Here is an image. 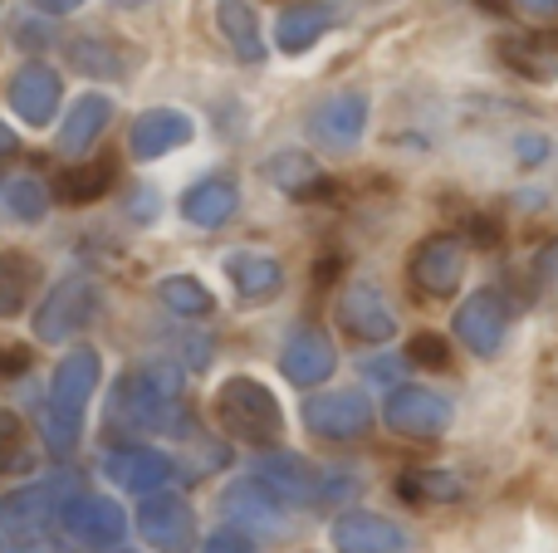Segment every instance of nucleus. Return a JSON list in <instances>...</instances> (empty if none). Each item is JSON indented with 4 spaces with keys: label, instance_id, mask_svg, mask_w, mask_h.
Masks as SVG:
<instances>
[{
    "label": "nucleus",
    "instance_id": "f257e3e1",
    "mask_svg": "<svg viewBox=\"0 0 558 553\" xmlns=\"http://www.w3.org/2000/svg\"><path fill=\"white\" fill-rule=\"evenodd\" d=\"M104 378V358L94 348H74L69 358H59L54 378H49V407H45V446L54 456H69L84 437V411Z\"/></svg>",
    "mask_w": 558,
    "mask_h": 553
},
{
    "label": "nucleus",
    "instance_id": "f03ea898",
    "mask_svg": "<svg viewBox=\"0 0 558 553\" xmlns=\"http://www.w3.org/2000/svg\"><path fill=\"white\" fill-rule=\"evenodd\" d=\"M177 407H182V368L177 362H143V368H133L118 382L113 421L153 431V427H167L177 417Z\"/></svg>",
    "mask_w": 558,
    "mask_h": 553
},
{
    "label": "nucleus",
    "instance_id": "7ed1b4c3",
    "mask_svg": "<svg viewBox=\"0 0 558 553\" xmlns=\"http://www.w3.org/2000/svg\"><path fill=\"white\" fill-rule=\"evenodd\" d=\"M216 421L226 437L245 441V446H275L284 437V411H279L275 392L255 378H226L216 388Z\"/></svg>",
    "mask_w": 558,
    "mask_h": 553
},
{
    "label": "nucleus",
    "instance_id": "20e7f679",
    "mask_svg": "<svg viewBox=\"0 0 558 553\" xmlns=\"http://www.w3.org/2000/svg\"><path fill=\"white\" fill-rule=\"evenodd\" d=\"M94 314H98L94 280H84V274H69V280H59L54 290L39 299V309H35V339L39 343H64V339H74V333L84 329Z\"/></svg>",
    "mask_w": 558,
    "mask_h": 553
},
{
    "label": "nucleus",
    "instance_id": "39448f33",
    "mask_svg": "<svg viewBox=\"0 0 558 553\" xmlns=\"http://www.w3.org/2000/svg\"><path fill=\"white\" fill-rule=\"evenodd\" d=\"M451 397L432 388H392L383 402V421L407 441H436L451 431Z\"/></svg>",
    "mask_w": 558,
    "mask_h": 553
},
{
    "label": "nucleus",
    "instance_id": "423d86ee",
    "mask_svg": "<svg viewBox=\"0 0 558 553\" xmlns=\"http://www.w3.org/2000/svg\"><path fill=\"white\" fill-rule=\"evenodd\" d=\"M251 480L275 500L279 509L318 505V500H324V476L314 470V460L294 456V451H270V456H260Z\"/></svg>",
    "mask_w": 558,
    "mask_h": 553
},
{
    "label": "nucleus",
    "instance_id": "0eeeda50",
    "mask_svg": "<svg viewBox=\"0 0 558 553\" xmlns=\"http://www.w3.org/2000/svg\"><path fill=\"white\" fill-rule=\"evenodd\" d=\"M407 274H412V284L422 294H432V299H451L456 290H461L465 280V245L461 235H426L422 245L412 250V260H407Z\"/></svg>",
    "mask_w": 558,
    "mask_h": 553
},
{
    "label": "nucleus",
    "instance_id": "6e6552de",
    "mask_svg": "<svg viewBox=\"0 0 558 553\" xmlns=\"http://www.w3.org/2000/svg\"><path fill=\"white\" fill-rule=\"evenodd\" d=\"M456 339L475 353V358H495L510 339V304L500 290H475L456 309Z\"/></svg>",
    "mask_w": 558,
    "mask_h": 553
},
{
    "label": "nucleus",
    "instance_id": "1a4fd4ad",
    "mask_svg": "<svg viewBox=\"0 0 558 553\" xmlns=\"http://www.w3.org/2000/svg\"><path fill=\"white\" fill-rule=\"evenodd\" d=\"M69 495H74V480L69 476L10 490V495L0 500V529H5V534H39L49 519H59V509H64Z\"/></svg>",
    "mask_w": 558,
    "mask_h": 553
},
{
    "label": "nucleus",
    "instance_id": "9d476101",
    "mask_svg": "<svg viewBox=\"0 0 558 553\" xmlns=\"http://www.w3.org/2000/svg\"><path fill=\"white\" fill-rule=\"evenodd\" d=\"M304 427L318 441H357L373 431V402L363 392H324V397L304 402Z\"/></svg>",
    "mask_w": 558,
    "mask_h": 553
},
{
    "label": "nucleus",
    "instance_id": "9b49d317",
    "mask_svg": "<svg viewBox=\"0 0 558 553\" xmlns=\"http://www.w3.org/2000/svg\"><path fill=\"white\" fill-rule=\"evenodd\" d=\"M304 127L318 147H328V152H348V147H357V137H363V127H367V98L353 94V88L318 98V103L308 108Z\"/></svg>",
    "mask_w": 558,
    "mask_h": 553
},
{
    "label": "nucleus",
    "instance_id": "f8f14e48",
    "mask_svg": "<svg viewBox=\"0 0 558 553\" xmlns=\"http://www.w3.org/2000/svg\"><path fill=\"white\" fill-rule=\"evenodd\" d=\"M59 519H64L69 539H78V544H88V549H118L128 534L123 505L108 495H69Z\"/></svg>",
    "mask_w": 558,
    "mask_h": 553
},
{
    "label": "nucleus",
    "instance_id": "ddd939ff",
    "mask_svg": "<svg viewBox=\"0 0 558 553\" xmlns=\"http://www.w3.org/2000/svg\"><path fill=\"white\" fill-rule=\"evenodd\" d=\"M137 534L157 553H186L196 539V515L182 495H147L137 505Z\"/></svg>",
    "mask_w": 558,
    "mask_h": 553
},
{
    "label": "nucleus",
    "instance_id": "4468645a",
    "mask_svg": "<svg viewBox=\"0 0 558 553\" xmlns=\"http://www.w3.org/2000/svg\"><path fill=\"white\" fill-rule=\"evenodd\" d=\"M333 368H338V348L324 329H314V323L294 329L284 339V348H279V372H284L294 388H318V382L333 378Z\"/></svg>",
    "mask_w": 558,
    "mask_h": 553
},
{
    "label": "nucleus",
    "instance_id": "2eb2a0df",
    "mask_svg": "<svg viewBox=\"0 0 558 553\" xmlns=\"http://www.w3.org/2000/svg\"><path fill=\"white\" fill-rule=\"evenodd\" d=\"M338 323L353 333L357 343H387L397 333V309L387 304V294L373 280H357L338 299Z\"/></svg>",
    "mask_w": 558,
    "mask_h": 553
},
{
    "label": "nucleus",
    "instance_id": "dca6fc26",
    "mask_svg": "<svg viewBox=\"0 0 558 553\" xmlns=\"http://www.w3.org/2000/svg\"><path fill=\"white\" fill-rule=\"evenodd\" d=\"M104 476L113 480V486L133 490V495H162L167 480L177 476V466H172V456L157 446H118V451H108Z\"/></svg>",
    "mask_w": 558,
    "mask_h": 553
},
{
    "label": "nucleus",
    "instance_id": "f3484780",
    "mask_svg": "<svg viewBox=\"0 0 558 553\" xmlns=\"http://www.w3.org/2000/svg\"><path fill=\"white\" fill-rule=\"evenodd\" d=\"M333 553H407V529L392 525L387 515H367V509H348L328 529Z\"/></svg>",
    "mask_w": 558,
    "mask_h": 553
},
{
    "label": "nucleus",
    "instance_id": "a211bd4d",
    "mask_svg": "<svg viewBox=\"0 0 558 553\" xmlns=\"http://www.w3.org/2000/svg\"><path fill=\"white\" fill-rule=\"evenodd\" d=\"M59 94H64L59 74H54L49 64H39V59H35V64H20L15 78H10V88H5V98H10V108H15V118H20V123H29V127L54 123Z\"/></svg>",
    "mask_w": 558,
    "mask_h": 553
},
{
    "label": "nucleus",
    "instance_id": "6ab92c4d",
    "mask_svg": "<svg viewBox=\"0 0 558 553\" xmlns=\"http://www.w3.org/2000/svg\"><path fill=\"white\" fill-rule=\"evenodd\" d=\"M192 137H196L192 113H182V108H147V113H137L133 133H128V147H133L137 162H157V157L186 147Z\"/></svg>",
    "mask_w": 558,
    "mask_h": 553
},
{
    "label": "nucleus",
    "instance_id": "aec40b11",
    "mask_svg": "<svg viewBox=\"0 0 558 553\" xmlns=\"http://www.w3.org/2000/svg\"><path fill=\"white\" fill-rule=\"evenodd\" d=\"M226 280L235 284L245 304H270L284 290V265L265 250H235L226 255Z\"/></svg>",
    "mask_w": 558,
    "mask_h": 553
},
{
    "label": "nucleus",
    "instance_id": "412c9836",
    "mask_svg": "<svg viewBox=\"0 0 558 553\" xmlns=\"http://www.w3.org/2000/svg\"><path fill=\"white\" fill-rule=\"evenodd\" d=\"M235 211H241V186L231 176H202L196 186L182 192V216L202 231H221Z\"/></svg>",
    "mask_w": 558,
    "mask_h": 553
},
{
    "label": "nucleus",
    "instance_id": "4be33fe9",
    "mask_svg": "<svg viewBox=\"0 0 558 553\" xmlns=\"http://www.w3.org/2000/svg\"><path fill=\"white\" fill-rule=\"evenodd\" d=\"M108 123H113V98H108V94H84L64 113V123H59V152H64V157L88 152Z\"/></svg>",
    "mask_w": 558,
    "mask_h": 553
},
{
    "label": "nucleus",
    "instance_id": "5701e85b",
    "mask_svg": "<svg viewBox=\"0 0 558 553\" xmlns=\"http://www.w3.org/2000/svg\"><path fill=\"white\" fill-rule=\"evenodd\" d=\"M333 5H324V0H308V5H289L284 15L275 20V45L284 49V54H308V49L318 45V39L333 29Z\"/></svg>",
    "mask_w": 558,
    "mask_h": 553
},
{
    "label": "nucleus",
    "instance_id": "b1692460",
    "mask_svg": "<svg viewBox=\"0 0 558 553\" xmlns=\"http://www.w3.org/2000/svg\"><path fill=\"white\" fill-rule=\"evenodd\" d=\"M216 25H221L226 45L235 49L241 64H265V35H260V15L251 0H216Z\"/></svg>",
    "mask_w": 558,
    "mask_h": 553
},
{
    "label": "nucleus",
    "instance_id": "393cba45",
    "mask_svg": "<svg viewBox=\"0 0 558 553\" xmlns=\"http://www.w3.org/2000/svg\"><path fill=\"white\" fill-rule=\"evenodd\" d=\"M113 182H118V162L113 157H94V162H74L69 172H59L54 196L64 206H94V201H104Z\"/></svg>",
    "mask_w": 558,
    "mask_h": 553
},
{
    "label": "nucleus",
    "instance_id": "a878e982",
    "mask_svg": "<svg viewBox=\"0 0 558 553\" xmlns=\"http://www.w3.org/2000/svg\"><path fill=\"white\" fill-rule=\"evenodd\" d=\"M221 509L231 515V529H265V534H279L284 519H279V505L265 495L255 480H241L221 495Z\"/></svg>",
    "mask_w": 558,
    "mask_h": 553
},
{
    "label": "nucleus",
    "instance_id": "bb28decb",
    "mask_svg": "<svg viewBox=\"0 0 558 553\" xmlns=\"http://www.w3.org/2000/svg\"><path fill=\"white\" fill-rule=\"evenodd\" d=\"M265 176H270L284 196H294V201H314L318 182H324V172H318V162L308 152H275L270 162H265Z\"/></svg>",
    "mask_w": 558,
    "mask_h": 553
},
{
    "label": "nucleus",
    "instance_id": "cd10ccee",
    "mask_svg": "<svg viewBox=\"0 0 558 553\" xmlns=\"http://www.w3.org/2000/svg\"><path fill=\"white\" fill-rule=\"evenodd\" d=\"M39 284V265L20 250H0V319H15Z\"/></svg>",
    "mask_w": 558,
    "mask_h": 553
},
{
    "label": "nucleus",
    "instance_id": "c85d7f7f",
    "mask_svg": "<svg viewBox=\"0 0 558 553\" xmlns=\"http://www.w3.org/2000/svg\"><path fill=\"white\" fill-rule=\"evenodd\" d=\"M157 299H162L177 319H211L216 314V294L206 290L196 274H167V280L157 284Z\"/></svg>",
    "mask_w": 558,
    "mask_h": 553
},
{
    "label": "nucleus",
    "instance_id": "c756f323",
    "mask_svg": "<svg viewBox=\"0 0 558 553\" xmlns=\"http://www.w3.org/2000/svg\"><path fill=\"white\" fill-rule=\"evenodd\" d=\"M397 495L412 500V505H451V500L465 495V486L451 470H407V476L397 480Z\"/></svg>",
    "mask_w": 558,
    "mask_h": 553
},
{
    "label": "nucleus",
    "instance_id": "7c9ffc66",
    "mask_svg": "<svg viewBox=\"0 0 558 553\" xmlns=\"http://www.w3.org/2000/svg\"><path fill=\"white\" fill-rule=\"evenodd\" d=\"M0 196H5V211L15 216V221H45L49 211V186L39 182V176H10L5 186H0Z\"/></svg>",
    "mask_w": 558,
    "mask_h": 553
},
{
    "label": "nucleus",
    "instance_id": "2f4dec72",
    "mask_svg": "<svg viewBox=\"0 0 558 553\" xmlns=\"http://www.w3.org/2000/svg\"><path fill=\"white\" fill-rule=\"evenodd\" d=\"M118 45H108V39H74L69 45V59H74L84 74H128V59H118L113 54Z\"/></svg>",
    "mask_w": 558,
    "mask_h": 553
},
{
    "label": "nucleus",
    "instance_id": "473e14b6",
    "mask_svg": "<svg viewBox=\"0 0 558 553\" xmlns=\"http://www.w3.org/2000/svg\"><path fill=\"white\" fill-rule=\"evenodd\" d=\"M407 362H416V368H426V372H446L451 368V339H446V333H432V329L412 333Z\"/></svg>",
    "mask_w": 558,
    "mask_h": 553
},
{
    "label": "nucleus",
    "instance_id": "72a5a7b5",
    "mask_svg": "<svg viewBox=\"0 0 558 553\" xmlns=\"http://www.w3.org/2000/svg\"><path fill=\"white\" fill-rule=\"evenodd\" d=\"M20 456H25V421H20L10 407H0V476L15 470Z\"/></svg>",
    "mask_w": 558,
    "mask_h": 553
},
{
    "label": "nucleus",
    "instance_id": "f704fd0d",
    "mask_svg": "<svg viewBox=\"0 0 558 553\" xmlns=\"http://www.w3.org/2000/svg\"><path fill=\"white\" fill-rule=\"evenodd\" d=\"M202 553H255V544L241 534V529H221V534L206 539V549H202Z\"/></svg>",
    "mask_w": 558,
    "mask_h": 553
},
{
    "label": "nucleus",
    "instance_id": "c9c22d12",
    "mask_svg": "<svg viewBox=\"0 0 558 553\" xmlns=\"http://www.w3.org/2000/svg\"><path fill=\"white\" fill-rule=\"evenodd\" d=\"M465 235L490 250V245H500V221H495V216H471V221H465Z\"/></svg>",
    "mask_w": 558,
    "mask_h": 553
},
{
    "label": "nucleus",
    "instance_id": "e433bc0d",
    "mask_svg": "<svg viewBox=\"0 0 558 553\" xmlns=\"http://www.w3.org/2000/svg\"><path fill=\"white\" fill-rule=\"evenodd\" d=\"M25 368H29L25 348H0V372H25Z\"/></svg>",
    "mask_w": 558,
    "mask_h": 553
},
{
    "label": "nucleus",
    "instance_id": "4c0bfd02",
    "mask_svg": "<svg viewBox=\"0 0 558 553\" xmlns=\"http://www.w3.org/2000/svg\"><path fill=\"white\" fill-rule=\"evenodd\" d=\"M530 15H539V20H554L558 15V0H520Z\"/></svg>",
    "mask_w": 558,
    "mask_h": 553
},
{
    "label": "nucleus",
    "instance_id": "58836bf2",
    "mask_svg": "<svg viewBox=\"0 0 558 553\" xmlns=\"http://www.w3.org/2000/svg\"><path fill=\"white\" fill-rule=\"evenodd\" d=\"M35 5L45 10V15H69V10H78L84 0H35Z\"/></svg>",
    "mask_w": 558,
    "mask_h": 553
},
{
    "label": "nucleus",
    "instance_id": "ea45409f",
    "mask_svg": "<svg viewBox=\"0 0 558 553\" xmlns=\"http://www.w3.org/2000/svg\"><path fill=\"white\" fill-rule=\"evenodd\" d=\"M544 137H520V157H524V167H530V157H544Z\"/></svg>",
    "mask_w": 558,
    "mask_h": 553
},
{
    "label": "nucleus",
    "instance_id": "a19ab883",
    "mask_svg": "<svg viewBox=\"0 0 558 553\" xmlns=\"http://www.w3.org/2000/svg\"><path fill=\"white\" fill-rule=\"evenodd\" d=\"M539 270H544V274H549V280H558V241H554V245H549V250H544V255H539Z\"/></svg>",
    "mask_w": 558,
    "mask_h": 553
},
{
    "label": "nucleus",
    "instance_id": "79ce46f5",
    "mask_svg": "<svg viewBox=\"0 0 558 553\" xmlns=\"http://www.w3.org/2000/svg\"><path fill=\"white\" fill-rule=\"evenodd\" d=\"M5 152H15V133H10V127L0 123V157H5Z\"/></svg>",
    "mask_w": 558,
    "mask_h": 553
}]
</instances>
